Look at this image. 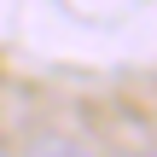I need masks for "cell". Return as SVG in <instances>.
<instances>
[{
	"instance_id": "cell-1",
	"label": "cell",
	"mask_w": 157,
	"mask_h": 157,
	"mask_svg": "<svg viewBox=\"0 0 157 157\" xmlns=\"http://www.w3.org/2000/svg\"><path fill=\"white\" fill-rule=\"evenodd\" d=\"M29 157H93V151L76 146V140H64V134H41V140L29 146Z\"/></svg>"
},
{
	"instance_id": "cell-2",
	"label": "cell",
	"mask_w": 157,
	"mask_h": 157,
	"mask_svg": "<svg viewBox=\"0 0 157 157\" xmlns=\"http://www.w3.org/2000/svg\"><path fill=\"white\" fill-rule=\"evenodd\" d=\"M146 157H157V151H146Z\"/></svg>"
}]
</instances>
